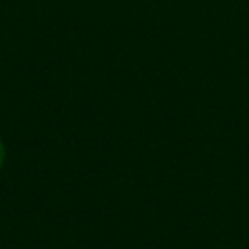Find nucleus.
Returning <instances> with one entry per match:
<instances>
[{"mask_svg": "<svg viewBox=\"0 0 249 249\" xmlns=\"http://www.w3.org/2000/svg\"><path fill=\"white\" fill-rule=\"evenodd\" d=\"M4 163H6V146H4V142L0 138V169L4 167Z\"/></svg>", "mask_w": 249, "mask_h": 249, "instance_id": "nucleus-1", "label": "nucleus"}]
</instances>
